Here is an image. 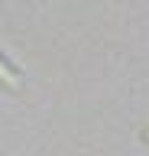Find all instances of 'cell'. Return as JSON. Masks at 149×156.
I'll use <instances>...</instances> for the list:
<instances>
[{"instance_id":"2","label":"cell","mask_w":149,"mask_h":156,"mask_svg":"<svg viewBox=\"0 0 149 156\" xmlns=\"http://www.w3.org/2000/svg\"><path fill=\"white\" fill-rule=\"evenodd\" d=\"M143 140H146V143H149V130H146V133H143Z\"/></svg>"},{"instance_id":"1","label":"cell","mask_w":149,"mask_h":156,"mask_svg":"<svg viewBox=\"0 0 149 156\" xmlns=\"http://www.w3.org/2000/svg\"><path fill=\"white\" fill-rule=\"evenodd\" d=\"M0 85H7L10 91H20V85H23L20 75H16V72H13V68L3 62V58H0Z\"/></svg>"}]
</instances>
